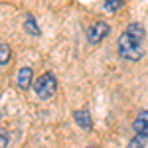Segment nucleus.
I'll return each mask as SVG.
<instances>
[{
	"instance_id": "obj_1",
	"label": "nucleus",
	"mask_w": 148,
	"mask_h": 148,
	"mask_svg": "<svg viewBox=\"0 0 148 148\" xmlns=\"http://www.w3.org/2000/svg\"><path fill=\"white\" fill-rule=\"evenodd\" d=\"M144 42H140L136 38H132L130 34L123 32L121 38H119V53L123 59L126 61H138L140 57L144 56Z\"/></svg>"
},
{
	"instance_id": "obj_2",
	"label": "nucleus",
	"mask_w": 148,
	"mask_h": 148,
	"mask_svg": "<svg viewBox=\"0 0 148 148\" xmlns=\"http://www.w3.org/2000/svg\"><path fill=\"white\" fill-rule=\"evenodd\" d=\"M57 89V81L53 77V73H44V75H40L38 81L34 83V91L36 95L42 99V101H47V99H51L53 97V93Z\"/></svg>"
},
{
	"instance_id": "obj_3",
	"label": "nucleus",
	"mask_w": 148,
	"mask_h": 148,
	"mask_svg": "<svg viewBox=\"0 0 148 148\" xmlns=\"http://www.w3.org/2000/svg\"><path fill=\"white\" fill-rule=\"evenodd\" d=\"M109 32H111V26L107 22H95L87 30V40H89V44H99L109 36Z\"/></svg>"
},
{
	"instance_id": "obj_4",
	"label": "nucleus",
	"mask_w": 148,
	"mask_h": 148,
	"mask_svg": "<svg viewBox=\"0 0 148 148\" xmlns=\"http://www.w3.org/2000/svg\"><path fill=\"white\" fill-rule=\"evenodd\" d=\"M134 134L140 138H148V111H140L134 119Z\"/></svg>"
},
{
	"instance_id": "obj_5",
	"label": "nucleus",
	"mask_w": 148,
	"mask_h": 148,
	"mask_svg": "<svg viewBox=\"0 0 148 148\" xmlns=\"http://www.w3.org/2000/svg\"><path fill=\"white\" fill-rule=\"evenodd\" d=\"M32 77H34L32 69L30 67H22L20 71H18V75H16V85H18L22 91H26V89L32 85Z\"/></svg>"
},
{
	"instance_id": "obj_6",
	"label": "nucleus",
	"mask_w": 148,
	"mask_h": 148,
	"mask_svg": "<svg viewBox=\"0 0 148 148\" xmlns=\"http://www.w3.org/2000/svg\"><path fill=\"white\" fill-rule=\"evenodd\" d=\"M73 119H75V123L79 125V128H83L85 132H89L93 128L91 114L87 113V111H75V113H73Z\"/></svg>"
},
{
	"instance_id": "obj_7",
	"label": "nucleus",
	"mask_w": 148,
	"mask_h": 148,
	"mask_svg": "<svg viewBox=\"0 0 148 148\" xmlns=\"http://www.w3.org/2000/svg\"><path fill=\"white\" fill-rule=\"evenodd\" d=\"M125 32H126V34H130L132 38H136V40H140V42H144V38H146V32H144V26H142V24H138V22L128 24Z\"/></svg>"
},
{
	"instance_id": "obj_8",
	"label": "nucleus",
	"mask_w": 148,
	"mask_h": 148,
	"mask_svg": "<svg viewBox=\"0 0 148 148\" xmlns=\"http://www.w3.org/2000/svg\"><path fill=\"white\" fill-rule=\"evenodd\" d=\"M24 30H26V32H28L30 36H34V38H38V36L42 34V32H40V28H38V22L34 20V16H32V14H26Z\"/></svg>"
},
{
	"instance_id": "obj_9",
	"label": "nucleus",
	"mask_w": 148,
	"mask_h": 148,
	"mask_svg": "<svg viewBox=\"0 0 148 148\" xmlns=\"http://www.w3.org/2000/svg\"><path fill=\"white\" fill-rule=\"evenodd\" d=\"M12 57V49L6 44H0V65H6Z\"/></svg>"
},
{
	"instance_id": "obj_10",
	"label": "nucleus",
	"mask_w": 148,
	"mask_h": 148,
	"mask_svg": "<svg viewBox=\"0 0 148 148\" xmlns=\"http://www.w3.org/2000/svg\"><path fill=\"white\" fill-rule=\"evenodd\" d=\"M123 0H105V8L109 12H116V10H121L123 8Z\"/></svg>"
},
{
	"instance_id": "obj_11",
	"label": "nucleus",
	"mask_w": 148,
	"mask_h": 148,
	"mask_svg": "<svg viewBox=\"0 0 148 148\" xmlns=\"http://www.w3.org/2000/svg\"><path fill=\"white\" fill-rule=\"evenodd\" d=\"M144 144H146V138H140V136H136V134H134L126 148H144Z\"/></svg>"
},
{
	"instance_id": "obj_12",
	"label": "nucleus",
	"mask_w": 148,
	"mask_h": 148,
	"mask_svg": "<svg viewBox=\"0 0 148 148\" xmlns=\"http://www.w3.org/2000/svg\"><path fill=\"white\" fill-rule=\"evenodd\" d=\"M8 142H10V138H8V132L0 130V148H8Z\"/></svg>"
}]
</instances>
